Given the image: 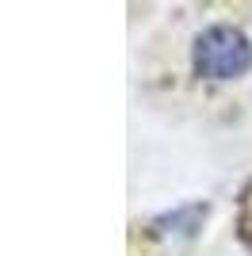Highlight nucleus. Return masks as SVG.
Listing matches in <instances>:
<instances>
[{"label": "nucleus", "mask_w": 252, "mask_h": 256, "mask_svg": "<svg viewBox=\"0 0 252 256\" xmlns=\"http://www.w3.org/2000/svg\"><path fill=\"white\" fill-rule=\"evenodd\" d=\"M191 65L206 80H237L252 69V42L230 23H214L195 38Z\"/></svg>", "instance_id": "obj_1"}]
</instances>
